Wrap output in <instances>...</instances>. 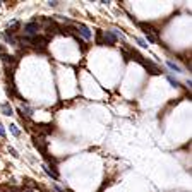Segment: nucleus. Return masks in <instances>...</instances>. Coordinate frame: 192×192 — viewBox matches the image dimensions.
<instances>
[{
	"label": "nucleus",
	"mask_w": 192,
	"mask_h": 192,
	"mask_svg": "<svg viewBox=\"0 0 192 192\" xmlns=\"http://www.w3.org/2000/svg\"><path fill=\"white\" fill-rule=\"evenodd\" d=\"M2 110H4V115H7V117L14 115V113H12V108H11V105H9V103H4V105H2Z\"/></svg>",
	"instance_id": "39448f33"
},
{
	"label": "nucleus",
	"mask_w": 192,
	"mask_h": 192,
	"mask_svg": "<svg viewBox=\"0 0 192 192\" xmlns=\"http://www.w3.org/2000/svg\"><path fill=\"white\" fill-rule=\"evenodd\" d=\"M24 192H33V190H24Z\"/></svg>",
	"instance_id": "4468645a"
},
{
	"label": "nucleus",
	"mask_w": 192,
	"mask_h": 192,
	"mask_svg": "<svg viewBox=\"0 0 192 192\" xmlns=\"http://www.w3.org/2000/svg\"><path fill=\"white\" fill-rule=\"evenodd\" d=\"M0 137H5V130H4V125L0 124Z\"/></svg>",
	"instance_id": "9b49d317"
},
{
	"label": "nucleus",
	"mask_w": 192,
	"mask_h": 192,
	"mask_svg": "<svg viewBox=\"0 0 192 192\" xmlns=\"http://www.w3.org/2000/svg\"><path fill=\"white\" fill-rule=\"evenodd\" d=\"M166 65L170 67L172 70H175V72H182V69H180V67H178L175 62H172V60H168V62H166Z\"/></svg>",
	"instance_id": "423d86ee"
},
{
	"label": "nucleus",
	"mask_w": 192,
	"mask_h": 192,
	"mask_svg": "<svg viewBox=\"0 0 192 192\" xmlns=\"http://www.w3.org/2000/svg\"><path fill=\"white\" fill-rule=\"evenodd\" d=\"M144 33H146V38H148V41H151V43H155V41H158V38H156L155 34H151L149 31H146V29H144Z\"/></svg>",
	"instance_id": "6e6552de"
},
{
	"label": "nucleus",
	"mask_w": 192,
	"mask_h": 192,
	"mask_svg": "<svg viewBox=\"0 0 192 192\" xmlns=\"http://www.w3.org/2000/svg\"><path fill=\"white\" fill-rule=\"evenodd\" d=\"M117 43V36H115L111 31H105L103 33V41H101V45H115Z\"/></svg>",
	"instance_id": "f03ea898"
},
{
	"label": "nucleus",
	"mask_w": 192,
	"mask_h": 192,
	"mask_svg": "<svg viewBox=\"0 0 192 192\" xmlns=\"http://www.w3.org/2000/svg\"><path fill=\"white\" fill-rule=\"evenodd\" d=\"M34 146H36L43 155H46V141H43L41 137H34Z\"/></svg>",
	"instance_id": "20e7f679"
},
{
	"label": "nucleus",
	"mask_w": 192,
	"mask_h": 192,
	"mask_svg": "<svg viewBox=\"0 0 192 192\" xmlns=\"http://www.w3.org/2000/svg\"><path fill=\"white\" fill-rule=\"evenodd\" d=\"M166 79H168V82H170V84L172 86H173V88H180V82H178V81H175V79L173 77H172V76H166Z\"/></svg>",
	"instance_id": "0eeeda50"
},
{
	"label": "nucleus",
	"mask_w": 192,
	"mask_h": 192,
	"mask_svg": "<svg viewBox=\"0 0 192 192\" xmlns=\"http://www.w3.org/2000/svg\"><path fill=\"white\" fill-rule=\"evenodd\" d=\"M48 5H50V7H57V5H59V2H48Z\"/></svg>",
	"instance_id": "ddd939ff"
},
{
	"label": "nucleus",
	"mask_w": 192,
	"mask_h": 192,
	"mask_svg": "<svg viewBox=\"0 0 192 192\" xmlns=\"http://www.w3.org/2000/svg\"><path fill=\"white\" fill-rule=\"evenodd\" d=\"M77 31L81 33V36L84 38V40H91V29H89L86 24H82V22H79L77 24Z\"/></svg>",
	"instance_id": "7ed1b4c3"
},
{
	"label": "nucleus",
	"mask_w": 192,
	"mask_h": 192,
	"mask_svg": "<svg viewBox=\"0 0 192 192\" xmlns=\"http://www.w3.org/2000/svg\"><path fill=\"white\" fill-rule=\"evenodd\" d=\"M136 41H137V43H139L142 48H148V43H146L144 40H141V38H136Z\"/></svg>",
	"instance_id": "9d476101"
},
{
	"label": "nucleus",
	"mask_w": 192,
	"mask_h": 192,
	"mask_svg": "<svg viewBox=\"0 0 192 192\" xmlns=\"http://www.w3.org/2000/svg\"><path fill=\"white\" fill-rule=\"evenodd\" d=\"M38 29H40L38 22H28V24H24V33H26V36H29V38L36 36Z\"/></svg>",
	"instance_id": "f257e3e1"
},
{
	"label": "nucleus",
	"mask_w": 192,
	"mask_h": 192,
	"mask_svg": "<svg viewBox=\"0 0 192 192\" xmlns=\"http://www.w3.org/2000/svg\"><path fill=\"white\" fill-rule=\"evenodd\" d=\"M11 132L14 134L15 137H19V136H21V130H19V129H17V125H14V124L11 125Z\"/></svg>",
	"instance_id": "1a4fd4ad"
},
{
	"label": "nucleus",
	"mask_w": 192,
	"mask_h": 192,
	"mask_svg": "<svg viewBox=\"0 0 192 192\" xmlns=\"http://www.w3.org/2000/svg\"><path fill=\"white\" fill-rule=\"evenodd\" d=\"M9 151H11V155H12V156H15V158H17V156H19V155H17V151H15L14 148H11V149H9Z\"/></svg>",
	"instance_id": "f8f14e48"
}]
</instances>
